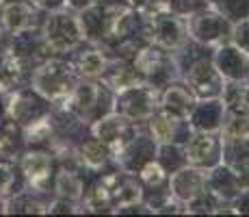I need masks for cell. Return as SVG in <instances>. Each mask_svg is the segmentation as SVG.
Listing matches in <instances>:
<instances>
[{
    "mask_svg": "<svg viewBox=\"0 0 249 217\" xmlns=\"http://www.w3.org/2000/svg\"><path fill=\"white\" fill-rule=\"evenodd\" d=\"M213 63L226 80H245L249 76V55L234 43H221L213 55Z\"/></svg>",
    "mask_w": 249,
    "mask_h": 217,
    "instance_id": "2e32d148",
    "label": "cell"
},
{
    "mask_svg": "<svg viewBox=\"0 0 249 217\" xmlns=\"http://www.w3.org/2000/svg\"><path fill=\"white\" fill-rule=\"evenodd\" d=\"M184 85L191 89V94L195 96V100H210V98H221L223 87H226V79L221 76V72L214 67L213 57L206 59L199 57L193 63L184 67Z\"/></svg>",
    "mask_w": 249,
    "mask_h": 217,
    "instance_id": "ba28073f",
    "label": "cell"
},
{
    "mask_svg": "<svg viewBox=\"0 0 249 217\" xmlns=\"http://www.w3.org/2000/svg\"><path fill=\"white\" fill-rule=\"evenodd\" d=\"M4 213H48V204L33 197V189L18 191L4 200Z\"/></svg>",
    "mask_w": 249,
    "mask_h": 217,
    "instance_id": "cb8c5ba5",
    "label": "cell"
},
{
    "mask_svg": "<svg viewBox=\"0 0 249 217\" xmlns=\"http://www.w3.org/2000/svg\"><path fill=\"white\" fill-rule=\"evenodd\" d=\"M137 72L141 74L143 83L156 87V89H165L167 85L174 83L176 79V59L174 52L162 50V48L154 46V43H145L143 48H139V52L132 57Z\"/></svg>",
    "mask_w": 249,
    "mask_h": 217,
    "instance_id": "277c9868",
    "label": "cell"
},
{
    "mask_svg": "<svg viewBox=\"0 0 249 217\" xmlns=\"http://www.w3.org/2000/svg\"><path fill=\"white\" fill-rule=\"evenodd\" d=\"M37 7L28 0H0V31L16 35L24 28L35 26Z\"/></svg>",
    "mask_w": 249,
    "mask_h": 217,
    "instance_id": "9a60e30c",
    "label": "cell"
},
{
    "mask_svg": "<svg viewBox=\"0 0 249 217\" xmlns=\"http://www.w3.org/2000/svg\"><path fill=\"white\" fill-rule=\"evenodd\" d=\"M219 133L223 139H249V107L245 102L226 104Z\"/></svg>",
    "mask_w": 249,
    "mask_h": 217,
    "instance_id": "44dd1931",
    "label": "cell"
},
{
    "mask_svg": "<svg viewBox=\"0 0 249 217\" xmlns=\"http://www.w3.org/2000/svg\"><path fill=\"white\" fill-rule=\"evenodd\" d=\"M223 104L221 98L210 100H195V107L189 113V122L193 130H219L223 119Z\"/></svg>",
    "mask_w": 249,
    "mask_h": 217,
    "instance_id": "d6986e66",
    "label": "cell"
},
{
    "mask_svg": "<svg viewBox=\"0 0 249 217\" xmlns=\"http://www.w3.org/2000/svg\"><path fill=\"white\" fill-rule=\"evenodd\" d=\"M50 102L39 96L31 85L28 87H16L7 94V104H4V113L9 119L18 122L20 126L35 122L39 118H46L50 113Z\"/></svg>",
    "mask_w": 249,
    "mask_h": 217,
    "instance_id": "9c48e42d",
    "label": "cell"
},
{
    "mask_svg": "<svg viewBox=\"0 0 249 217\" xmlns=\"http://www.w3.org/2000/svg\"><path fill=\"white\" fill-rule=\"evenodd\" d=\"M80 167H83L80 163H78V167H68L65 161H63V165L56 167L54 180L52 182H54V194L59 197L71 200V202L83 200L87 185H85V178L80 174Z\"/></svg>",
    "mask_w": 249,
    "mask_h": 217,
    "instance_id": "ac0fdd59",
    "label": "cell"
},
{
    "mask_svg": "<svg viewBox=\"0 0 249 217\" xmlns=\"http://www.w3.org/2000/svg\"><path fill=\"white\" fill-rule=\"evenodd\" d=\"M147 128H150V137L159 146L160 143H178V146H184L186 139L193 133L189 118H180V115H174L160 107L147 119Z\"/></svg>",
    "mask_w": 249,
    "mask_h": 217,
    "instance_id": "4fadbf2b",
    "label": "cell"
},
{
    "mask_svg": "<svg viewBox=\"0 0 249 217\" xmlns=\"http://www.w3.org/2000/svg\"><path fill=\"white\" fill-rule=\"evenodd\" d=\"M186 163L199 170L219 165L223 157V137L219 130H193L184 146Z\"/></svg>",
    "mask_w": 249,
    "mask_h": 217,
    "instance_id": "30bf717a",
    "label": "cell"
},
{
    "mask_svg": "<svg viewBox=\"0 0 249 217\" xmlns=\"http://www.w3.org/2000/svg\"><path fill=\"white\" fill-rule=\"evenodd\" d=\"M130 7H135L137 11L141 13H154V11H160V9H167L169 7V0H126Z\"/></svg>",
    "mask_w": 249,
    "mask_h": 217,
    "instance_id": "83f0119b",
    "label": "cell"
},
{
    "mask_svg": "<svg viewBox=\"0 0 249 217\" xmlns=\"http://www.w3.org/2000/svg\"><path fill=\"white\" fill-rule=\"evenodd\" d=\"M100 0H65V7L68 9H74V11H80V9L89 7V4H95Z\"/></svg>",
    "mask_w": 249,
    "mask_h": 217,
    "instance_id": "f546056e",
    "label": "cell"
},
{
    "mask_svg": "<svg viewBox=\"0 0 249 217\" xmlns=\"http://www.w3.org/2000/svg\"><path fill=\"white\" fill-rule=\"evenodd\" d=\"M195 107V96L186 85L171 83L160 91V109L169 111L180 118H189V113Z\"/></svg>",
    "mask_w": 249,
    "mask_h": 217,
    "instance_id": "7402d4cb",
    "label": "cell"
},
{
    "mask_svg": "<svg viewBox=\"0 0 249 217\" xmlns=\"http://www.w3.org/2000/svg\"><path fill=\"white\" fill-rule=\"evenodd\" d=\"M76 158H78V163L83 167H87V170H102V167H107L108 163L113 161V152L102 139L91 135V137L83 139V141L78 143V148H76Z\"/></svg>",
    "mask_w": 249,
    "mask_h": 217,
    "instance_id": "ffe728a7",
    "label": "cell"
},
{
    "mask_svg": "<svg viewBox=\"0 0 249 217\" xmlns=\"http://www.w3.org/2000/svg\"><path fill=\"white\" fill-rule=\"evenodd\" d=\"M210 4L230 22L249 18V0H210Z\"/></svg>",
    "mask_w": 249,
    "mask_h": 217,
    "instance_id": "d4e9b609",
    "label": "cell"
},
{
    "mask_svg": "<svg viewBox=\"0 0 249 217\" xmlns=\"http://www.w3.org/2000/svg\"><path fill=\"white\" fill-rule=\"evenodd\" d=\"M232 43L238 46L243 52L249 55V18H243L236 24H232Z\"/></svg>",
    "mask_w": 249,
    "mask_h": 217,
    "instance_id": "4316f807",
    "label": "cell"
},
{
    "mask_svg": "<svg viewBox=\"0 0 249 217\" xmlns=\"http://www.w3.org/2000/svg\"><path fill=\"white\" fill-rule=\"evenodd\" d=\"M18 170L13 161H4L0 158V197L7 200L9 196L18 194Z\"/></svg>",
    "mask_w": 249,
    "mask_h": 217,
    "instance_id": "484cf974",
    "label": "cell"
},
{
    "mask_svg": "<svg viewBox=\"0 0 249 217\" xmlns=\"http://www.w3.org/2000/svg\"><path fill=\"white\" fill-rule=\"evenodd\" d=\"M111 94H115V91H111L104 83L100 85V83H93L91 79H87V83H78L71 89V94L61 102V107L71 111V113L78 119H83V122L93 124L95 119H100L102 115L111 113V111L102 109V100Z\"/></svg>",
    "mask_w": 249,
    "mask_h": 217,
    "instance_id": "8992f818",
    "label": "cell"
},
{
    "mask_svg": "<svg viewBox=\"0 0 249 217\" xmlns=\"http://www.w3.org/2000/svg\"><path fill=\"white\" fill-rule=\"evenodd\" d=\"M74 52L76 55L70 63H71V67L76 70V74H78L80 79L93 80V79H100V76H102L108 59L100 48H87V50H78V48H76Z\"/></svg>",
    "mask_w": 249,
    "mask_h": 217,
    "instance_id": "603a6c76",
    "label": "cell"
},
{
    "mask_svg": "<svg viewBox=\"0 0 249 217\" xmlns=\"http://www.w3.org/2000/svg\"><path fill=\"white\" fill-rule=\"evenodd\" d=\"M206 189V172L186 163L184 167L169 174V191L182 204H189Z\"/></svg>",
    "mask_w": 249,
    "mask_h": 217,
    "instance_id": "5bb4252c",
    "label": "cell"
},
{
    "mask_svg": "<svg viewBox=\"0 0 249 217\" xmlns=\"http://www.w3.org/2000/svg\"><path fill=\"white\" fill-rule=\"evenodd\" d=\"M145 16V13H143ZM145 37L150 43L162 48V50L176 52L189 41L186 33V20L178 13H174L169 7L160 11L147 13L145 16Z\"/></svg>",
    "mask_w": 249,
    "mask_h": 217,
    "instance_id": "3957f363",
    "label": "cell"
},
{
    "mask_svg": "<svg viewBox=\"0 0 249 217\" xmlns=\"http://www.w3.org/2000/svg\"><path fill=\"white\" fill-rule=\"evenodd\" d=\"M31 4H35L37 9H46V11H54V9L65 7V0H28Z\"/></svg>",
    "mask_w": 249,
    "mask_h": 217,
    "instance_id": "f1b7e54d",
    "label": "cell"
},
{
    "mask_svg": "<svg viewBox=\"0 0 249 217\" xmlns=\"http://www.w3.org/2000/svg\"><path fill=\"white\" fill-rule=\"evenodd\" d=\"M80 76L71 67L70 61L59 57H46L41 63L31 70V87L39 96H44L50 104H61L78 85Z\"/></svg>",
    "mask_w": 249,
    "mask_h": 217,
    "instance_id": "6da1fadb",
    "label": "cell"
},
{
    "mask_svg": "<svg viewBox=\"0 0 249 217\" xmlns=\"http://www.w3.org/2000/svg\"><path fill=\"white\" fill-rule=\"evenodd\" d=\"M243 100H245V104H247V107H249V85L245 87V98H243Z\"/></svg>",
    "mask_w": 249,
    "mask_h": 217,
    "instance_id": "4dcf8cb0",
    "label": "cell"
},
{
    "mask_svg": "<svg viewBox=\"0 0 249 217\" xmlns=\"http://www.w3.org/2000/svg\"><path fill=\"white\" fill-rule=\"evenodd\" d=\"M41 35H44L46 52L54 57L70 55L80 43H85L78 13H74V9L68 7L54 9L48 13V18L41 24Z\"/></svg>",
    "mask_w": 249,
    "mask_h": 217,
    "instance_id": "7a4b0ae2",
    "label": "cell"
},
{
    "mask_svg": "<svg viewBox=\"0 0 249 217\" xmlns=\"http://www.w3.org/2000/svg\"><path fill=\"white\" fill-rule=\"evenodd\" d=\"M91 135L102 139V141L111 148V152L115 157V154L122 152L139 135V122H132L126 115L117 113V111H111V113L102 115L100 119H95V122L91 124Z\"/></svg>",
    "mask_w": 249,
    "mask_h": 217,
    "instance_id": "8fae6325",
    "label": "cell"
},
{
    "mask_svg": "<svg viewBox=\"0 0 249 217\" xmlns=\"http://www.w3.org/2000/svg\"><path fill=\"white\" fill-rule=\"evenodd\" d=\"M100 79H102V83L107 85L111 91H115V94L128 89V87H135L139 83H143L141 74L137 72L132 59H124V57L108 61Z\"/></svg>",
    "mask_w": 249,
    "mask_h": 217,
    "instance_id": "e0dca14e",
    "label": "cell"
},
{
    "mask_svg": "<svg viewBox=\"0 0 249 217\" xmlns=\"http://www.w3.org/2000/svg\"><path fill=\"white\" fill-rule=\"evenodd\" d=\"M186 33L199 46H221L232 37V22L208 4L186 18Z\"/></svg>",
    "mask_w": 249,
    "mask_h": 217,
    "instance_id": "5b68a950",
    "label": "cell"
},
{
    "mask_svg": "<svg viewBox=\"0 0 249 217\" xmlns=\"http://www.w3.org/2000/svg\"><path fill=\"white\" fill-rule=\"evenodd\" d=\"M18 163H20L22 178L33 191H46L50 182L54 180L56 167H59L54 161V154L50 150H41V148L22 152Z\"/></svg>",
    "mask_w": 249,
    "mask_h": 217,
    "instance_id": "7c38bea8",
    "label": "cell"
},
{
    "mask_svg": "<svg viewBox=\"0 0 249 217\" xmlns=\"http://www.w3.org/2000/svg\"><path fill=\"white\" fill-rule=\"evenodd\" d=\"M159 107H160V89H156V87L147 83H139L135 87H128V89L115 94L113 111L130 118L132 122H147Z\"/></svg>",
    "mask_w": 249,
    "mask_h": 217,
    "instance_id": "52a82bcc",
    "label": "cell"
}]
</instances>
